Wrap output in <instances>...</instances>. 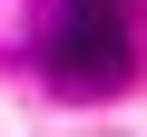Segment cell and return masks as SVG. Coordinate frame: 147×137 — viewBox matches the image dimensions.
<instances>
[{"label": "cell", "mask_w": 147, "mask_h": 137, "mask_svg": "<svg viewBox=\"0 0 147 137\" xmlns=\"http://www.w3.org/2000/svg\"><path fill=\"white\" fill-rule=\"evenodd\" d=\"M39 68L59 88H118L127 68H137V49H127V20H79L69 10L49 39H39Z\"/></svg>", "instance_id": "cell-1"}, {"label": "cell", "mask_w": 147, "mask_h": 137, "mask_svg": "<svg viewBox=\"0 0 147 137\" xmlns=\"http://www.w3.org/2000/svg\"><path fill=\"white\" fill-rule=\"evenodd\" d=\"M79 20H127V0H69Z\"/></svg>", "instance_id": "cell-2"}]
</instances>
